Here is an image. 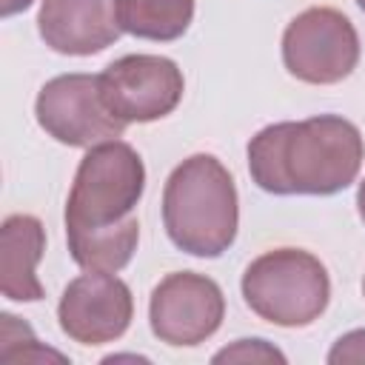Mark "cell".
I'll list each match as a JSON object with an SVG mask.
<instances>
[{
    "instance_id": "5b68a950",
    "label": "cell",
    "mask_w": 365,
    "mask_h": 365,
    "mask_svg": "<svg viewBox=\"0 0 365 365\" xmlns=\"http://www.w3.org/2000/svg\"><path fill=\"white\" fill-rule=\"evenodd\" d=\"M282 63L288 74L311 86L345 80L359 63V37L354 23L331 6L305 9L282 34Z\"/></svg>"
},
{
    "instance_id": "9c48e42d",
    "label": "cell",
    "mask_w": 365,
    "mask_h": 365,
    "mask_svg": "<svg viewBox=\"0 0 365 365\" xmlns=\"http://www.w3.org/2000/svg\"><path fill=\"white\" fill-rule=\"evenodd\" d=\"M134 317L128 285L106 271H88L71 279L60 297L57 319L68 339L80 345H103L120 339Z\"/></svg>"
},
{
    "instance_id": "30bf717a",
    "label": "cell",
    "mask_w": 365,
    "mask_h": 365,
    "mask_svg": "<svg viewBox=\"0 0 365 365\" xmlns=\"http://www.w3.org/2000/svg\"><path fill=\"white\" fill-rule=\"evenodd\" d=\"M37 31L57 54H97L123 34L117 0H43Z\"/></svg>"
},
{
    "instance_id": "5bb4252c",
    "label": "cell",
    "mask_w": 365,
    "mask_h": 365,
    "mask_svg": "<svg viewBox=\"0 0 365 365\" xmlns=\"http://www.w3.org/2000/svg\"><path fill=\"white\" fill-rule=\"evenodd\" d=\"M328 362H331V365L365 362V328L348 331L345 336H339V339L334 342V348L328 351Z\"/></svg>"
},
{
    "instance_id": "9a60e30c",
    "label": "cell",
    "mask_w": 365,
    "mask_h": 365,
    "mask_svg": "<svg viewBox=\"0 0 365 365\" xmlns=\"http://www.w3.org/2000/svg\"><path fill=\"white\" fill-rule=\"evenodd\" d=\"M34 0H0V14L3 17H11V14H20L31 6Z\"/></svg>"
},
{
    "instance_id": "8fae6325",
    "label": "cell",
    "mask_w": 365,
    "mask_h": 365,
    "mask_svg": "<svg viewBox=\"0 0 365 365\" xmlns=\"http://www.w3.org/2000/svg\"><path fill=\"white\" fill-rule=\"evenodd\" d=\"M46 248V228L31 214H11L0 225V291L14 302L46 297L37 279V262Z\"/></svg>"
},
{
    "instance_id": "277c9868",
    "label": "cell",
    "mask_w": 365,
    "mask_h": 365,
    "mask_svg": "<svg viewBox=\"0 0 365 365\" xmlns=\"http://www.w3.org/2000/svg\"><path fill=\"white\" fill-rule=\"evenodd\" d=\"M245 305L279 328H302L319 319L331 299L325 265L302 248H274L242 274Z\"/></svg>"
},
{
    "instance_id": "e0dca14e",
    "label": "cell",
    "mask_w": 365,
    "mask_h": 365,
    "mask_svg": "<svg viewBox=\"0 0 365 365\" xmlns=\"http://www.w3.org/2000/svg\"><path fill=\"white\" fill-rule=\"evenodd\" d=\"M356 3H359V9H362V11H365V0H356Z\"/></svg>"
},
{
    "instance_id": "52a82bcc",
    "label": "cell",
    "mask_w": 365,
    "mask_h": 365,
    "mask_svg": "<svg viewBox=\"0 0 365 365\" xmlns=\"http://www.w3.org/2000/svg\"><path fill=\"white\" fill-rule=\"evenodd\" d=\"M182 71L160 54H125L100 74L103 103L125 125L171 114L182 100Z\"/></svg>"
},
{
    "instance_id": "2e32d148",
    "label": "cell",
    "mask_w": 365,
    "mask_h": 365,
    "mask_svg": "<svg viewBox=\"0 0 365 365\" xmlns=\"http://www.w3.org/2000/svg\"><path fill=\"white\" fill-rule=\"evenodd\" d=\"M356 208H359V217L365 222V180L359 182V191H356Z\"/></svg>"
},
{
    "instance_id": "4fadbf2b",
    "label": "cell",
    "mask_w": 365,
    "mask_h": 365,
    "mask_svg": "<svg viewBox=\"0 0 365 365\" xmlns=\"http://www.w3.org/2000/svg\"><path fill=\"white\" fill-rule=\"evenodd\" d=\"M214 362H285V354L265 339H237L214 354Z\"/></svg>"
},
{
    "instance_id": "ba28073f",
    "label": "cell",
    "mask_w": 365,
    "mask_h": 365,
    "mask_svg": "<svg viewBox=\"0 0 365 365\" xmlns=\"http://www.w3.org/2000/svg\"><path fill=\"white\" fill-rule=\"evenodd\" d=\"M225 317L220 285L194 271H174L157 282L148 302V322L160 342L182 348L205 342Z\"/></svg>"
},
{
    "instance_id": "7c38bea8",
    "label": "cell",
    "mask_w": 365,
    "mask_h": 365,
    "mask_svg": "<svg viewBox=\"0 0 365 365\" xmlns=\"http://www.w3.org/2000/svg\"><path fill=\"white\" fill-rule=\"evenodd\" d=\"M123 31L140 40L168 43L188 31L194 20V0H117Z\"/></svg>"
},
{
    "instance_id": "ac0fdd59",
    "label": "cell",
    "mask_w": 365,
    "mask_h": 365,
    "mask_svg": "<svg viewBox=\"0 0 365 365\" xmlns=\"http://www.w3.org/2000/svg\"><path fill=\"white\" fill-rule=\"evenodd\" d=\"M362 291H365V279H362Z\"/></svg>"
},
{
    "instance_id": "6da1fadb",
    "label": "cell",
    "mask_w": 365,
    "mask_h": 365,
    "mask_svg": "<svg viewBox=\"0 0 365 365\" xmlns=\"http://www.w3.org/2000/svg\"><path fill=\"white\" fill-rule=\"evenodd\" d=\"M145 188V165L123 140L86 151L66 202V240L71 259L86 271L117 274L137 251L134 208Z\"/></svg>"
},
{
    "instance_id": "3957f363",
    "label": "cell",
    "mask_w": 365,
    "mask_h": 365,
    "mask_svg": "<svg viewBox=\"0 0 365 365\" xmlns=\"http://www.w3.org/2000/svg\"><path fill=\"white\" fill-rule=\"evenodd\" d=\"M237 188L214 154H191L165 180L163 225L191 257H220L237 240Z\"/></svg>"
},
{
    "instance_id": "7a4b0ae2",
    "label": "cell",
    "mask_w": 365,
    "mask_h": 365,
    "mask_svg": "<svg viewBox=\"0 0 365 365\" xmlns=\"http://www.w3.org/2000/svg\"><path fill=\"white\" fill-rule=\"evenodd\" d=\"M365 160L359 128L339 114L274 123L248 143L251 180L268 194L328 197L348 188Z\"/></svg>"
},
{
    "instance_id": "8992f818",
    "label": "cell",
    "mask_w": 365,
    "mask_h": 365,
    "mask_svg": "<svg viewBox=\"0 0 365 365\" xmlns=\"http://www.w3.org/2000/svg\"><path fill=\"white\" fill-rule=\"evenodd\" d=\"M34 114L48 137L77 148L117 140L125 131V123L103 103L100 74H60L48 80L37 94Z\"/></svg>"
}]
</instances>
